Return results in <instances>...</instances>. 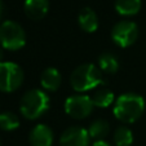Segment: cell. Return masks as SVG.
<instances>
[{
  "label": "cell",
  "mask_w": 146,
  "mask_h": 146,
  "mask_svg": "<svg viewBox=\"0 0 146 146\" xmlns=\"http://www.w3.org/2000/svg\"><path fill=\"white\" fill-rule=\"evenodd\" d=\"M53 140H54V135L52 128L41 123L36 124L29 135V141L31 146H52Z\"/></svg>",
  "instance_id": "cell-9"
},
{
  "label": "cell",
  "mask_w": 146,
  "mask_h": 146,
  "mask_svg": "<svg viewBox=\"0 0 146 146\" xmlns=\"http://www.w3.org/2000/svg\"><path fill=\"white\" fill-rule=\"evenodd\" d=\"M19 127V119L14 113L11 111H4L0 113V129L11 132Z\"/></svg>",
  "instance_id": "cell-18"
},
{
  "label": "cell",
  "mask_w": 146,
  "mask_h": 146,
  "mask_svg": "<svg viewBox=\"0 0 146 146\" xmlns=\"http://www.w3.org/2000/svg\"><path fill=\"white\" fill-rule=\"evenodd\" d=\"M0 145H1V143H0Z\"/></svg>",
  "instance_id": "cell-22"
},
{
  "label": "cell",
  "mask_w": 146,
  "mask_h": 146,
  "mask_svg": "<svg viewBox=\"0 0 146 146\" xmlns=\"http://www.w3.org/2000/svg\"><path fill=\"white\" fill-rule=\"evenodd\" d=\"M111 40L119 48H129L137 41L138 38V26L133 21H119L111 29Z\"/></svg>",
  "instance_id": "cell-6"
},
{
  "label": "cell",
  "mask_w": 146,
  "mask_h": 146,
  "mask_svg": "<svg viewBox=\"0 0 146 146\" xmlns=\"http://www.w3.org/2000/svg\"><path fill=\"white\" fill-rule=\"evenodd\" d=\"M78 23L83 31L88 34L96 33L98 29V17L92 8H83L78 16Z\"/></svg>",
  "instance_id": "cell-12"
},
{
  "label": "cell",
  "mask_w": 146,
  "mask_h": 146,
  "mask_svg": "<svg viewBox=\"0 0 146 146\" xmlns=\"http://www.w3.org/2000/svg\"><path fill=\"white\" fill-rule=\"evenodd\" d=\"M141 0H115V11L123 17L136 16L141 11Z\"/></svg>",
  "instance_id": "cell-13"
},
{
  "label": "cell",
  "mask_w": 146,
  "mask_h": 146,
  "mask_svg": "<svg viewBox=\"0 0 146 146\" xmlns=\"http://www.w3.org/2000/svg\"><path fill=\"white\" fill-rule=\"evenodd\" d=\"M23 11L30 19L39 21L47 16L49 11V0H25Z\"/></svg>",
  "instance_id": "cell-10"
},
{
  "label": "cell",
  "mask_w": 146,
  "mask_h": 146,
  "mask_svg": "<svg viewBox=\"0 0 146 146\" xmlns=\"http://www.w3.org/2000/svg\"><path fill=\"white\" fill-rule=\"evenodd\" d=\"M92 146H113V145H110L109 142H106V141L101 140V141H94Z\"/></svg>",
  "instance_id": "cell-19"
},
{
  "label": "cell",
  "mask_w": 146,
  "mask_h": 146,
  "mask_svg": "<svg viewBox=\"0 0 146 146\" xmlns=\"http://www.w3.org/2000/svg\"><path fill=\"white\" fill-rule=\"evenodd\" d=\"M98 69L105 74H115L119 70V61L113 53L105 52L98 57Z\"/></svg>",
  "instance_id": "cell-15"
},
{
  "label": "cell",
  "mask_w": 146,
  "mask_h": 146,
  "mask_svg": "<svg viewBox=\"0 0 146 146\" xmlns=\"http://www.w3.org/2000/svg\"><path fill=\"white\" fill-rule=\"evenodd\" d=\"M62 83V76L61 72L56 67H47L41 72L40 76V84L41 88L47 92H56L61 87Z\"/></svg>",
  "instance_id": "cell-11"
},
{
  "label": "cell",
  "mask_w": 146,
  "mask_h": 146,
  "mask_svg": "<svg viewBox=\"0 0 146 146\" xmlns=\"http://www.w3.org/2000/svg\"><path fill=\"white\" fill-rule=\"evenodd\" d=\"M93 101L92 97L87 94H74L66 98L65 101V113L72 119L82 120V119L88 118L93 111Z\"/></svg>",
  "instance_id": "cell-7"
},
{
  "label": "cell",
  "mask_w": 146,
  "mask_h": 146,
  "mask_svg": "<svg viewBox=\"0 0 146 146\" xmlns=\"http://www.w3.org/2000/svg\"><path fill=\"white\" fill-rule=\"evenodd\" d=\"M88 133L92 140L101 141L110 133V124L104 119H96L89 124Z\"/></svg>",
  "instance_id": "cell-14"
},
{
  "label": "cell",
  "mask_w": 146,
  "mask_h": 146,
  "mask_svg": "<svg viewBox=\"0 0 146 146\" xmlns=\"http://www.w3.org/2000/svg\"><path fill=\"white\" fill-rule=\"evenodd\" d=\"M115 96H114V92L110 89L102 88L98 91L94 92V94L92 96V101H93V105L96 108H101V109H106L109 106H111L113 104H115Z\"/></svg>",
  "instance_id": "cell-16"
},
{
  "label": "cell",
  "mask_w": 146,
  "mask_h": 146,
  "mask_svg": "<svg viewBox=\"0 0 146 146\" xmlns=\"http://www.w3.org/2000/svg\"><path fill=\"white\" fill-rule=\"evenodd\" d=\"M3 12H4V4L0 0V21H1V17H3Z\"/></svg>",
  "instance_id": "cell-20"
},
{
  "label": "cell",
  "mask_w": 146,
  "mask_h": 146,
  "mask_svg": "<svg viewBox=\"0 0 146 146\" xmlns=\"http://www.w3.org/2000/svg\"><path fill=\"white\" fill-rule=\"evenodd\" d=\"M22 67L17 65L16 62L5 61L0 64V92L4 93H12L16 92L23 83Z\"/></svg>",
  "instance_id": "cell-5"
},
{
  "label": "cell",
  "mask_w": 146,
  "mask_h": 146,
  "mask_svg": "<svg viewBox=\"0 0 146 146\" xmlns=\"http://www.w3.org/2000/svg\"><path fill=\"white\" fill-rule=\"evenodd\" d=\"M26 44V33L16 21L7 19L0 23V45L7 50H19Z\"/></svg>",
  "instance_id": "cell-4"
},
{
  "label": "cell",
  "mask_w": 146,
  "mask_h": 146,
  "mask_svg": "<svg viewBox=\"0 0 146 146\" xmlns=\"http://www.w3.org/2000/svg\"><path fill=\"white\" fill-rule=\"evenodd\" d=\"M91 140L88 129L74 125L62 132L60 137V146H89Z\"/></svg>",
  "instance_id": "cell-8"
},
{
  "label": "cell",
  "mask_w": 146,
  "mask_h": 146,
  "mask_svg": "<svg viewBox=\"0 0 146 146\" xmlns=\"http://www.w3.org/2000/svg\"><path fill=\"white\" fill-rule=\"evenodd\" d=\"M49 96L41 89L27 91L19 101V111L27 120H36L49 109Z\"/></svg>",
  "instance_id": "cell-3"
},
{
  "label": "cell",
  "mask_w": 146,
  "mask_h": 146,
  "mask_svg": "<svg viewBox=\"0 0 146 146\" xmlns=\"http://www.w3.org/2000/svg\"><path fill=\"white\" fill-rule=\"evenodd\" d=\"M115 146H131L133 143V133L125 125H119L114 132Z\"/></svg>",
  "instance_id": "cell-17"
},
{
  "label": "cell",
  "mask_w": 146,
  "mask_h": 146,
  "mask_svg": "<svg viewBox=\"0 0 146 146\" xmlns=\"http://www.w3.org/2000/svg\"><path fill=\"white\" fill-rule=\"evenodd\" d=\"M104 83L102 71L93 64H83L78 66L70 76L71 88L78 93L92 91Z\"/></svg>",
  "instance_id": "cell-2"
},
{
  "label": "cell",
  "mask_w": 146,
  "mask_h": 146,
  "mask_svg": "<svg viewBox=\"0 0 146 146\" xmlns=\"http://www.w3.org/2000/svg\"><path fill=\"white\" fill-rule=\"evenodd\" d=\"M3 49H4V48L0 45V64H1V62H4V61H3V58H4V52H3Z\"/></svg>",
  "instance_id": "cell-21"
},
{
  "label": "cell",
  "mask_w": 146,
  "mask_h": 146,
  "mask_svg": "<svg viewBox=\"0 0 146 146\" xmlns=\"http://www.w3.org/2000/svg\"><path fill=\"white\" fill-rule=\"evenodd\" d=\"M145 111V100L137 93H123L115 100L113 113L119 121L131 124L137 121Z\"/></svg>",
  "instance_id": "cell-1"
}]
</instances>
